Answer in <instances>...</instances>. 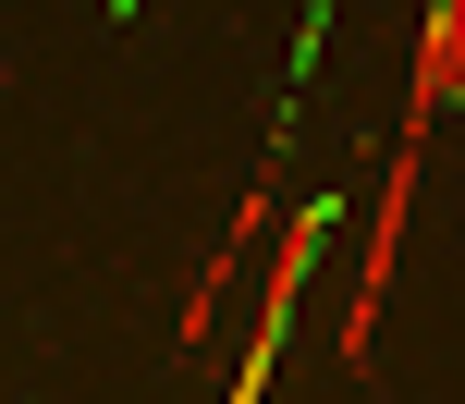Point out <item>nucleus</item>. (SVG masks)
Masks as SVG:
<instances>
[{
  "instance_id": "nucleus-1",
  "label": "nucleus",
  "mask_w": 465,
  "mask_h": 404,
  "mask_svg": "<svg viewBox=\"0 0 465 404\" xmlns=\"http://www.w3.org/2000/svg\"><path fill=\"white\" fill-rule=\"evenodd\" d=\"M319 245H331V196H306V209L282 221V245H270V294H257L245 356H232V404H270V356H282V331H294V294H306V270H319Z\"/></svg>"
},
{
  "instance_id": "nucleus-2",
  "label": "nucleus",
  "mask_w": 465,
  "mask_h": 404,
  "mask_svg": "<svg viewBox=\"0 0 465 404\" xmlns=\"http://www.w3.org/2000/svg\"><path fill=\"white\" fill-rule=\"evenodd\" d=\"M417 160H429V135H404L392 160H380V209H368V282H355V307H343V368H355V380H368V343H380V282H392L404 209H417Z\"/></svg>"
},
{
  "instance_id": "nucleus-3",
  "label": "nucleus",
  "mask_w": 465,
  "mask_h": 404,
  "mask_svg": "<svg viewBox=\"0 0 465 404\" xmlns=\"http://www.w3.org/2000/svg\"><path fill=\"white\" fill-rule=\"evenodd\" d=\"M453 86H465V0H441L429 37H417V111H404V135H429V123L453 111Z\"/></svg>"
}]
</instances>
